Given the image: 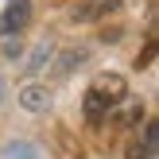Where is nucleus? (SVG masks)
Wrapping results in <instances>:
<instances>
[{
	"label": "nucleus",
	"mask_w": 159,
	"mask_h": 159,
	"mask_svg": "<svg viewBox=\"0 0 159 159\" xmlns=\"http://www.w3.org/2000/svg\"><path fill=\"white\" fill-rule=\"evenodd\" d=\"M124 97H128V82H124L120 74L93 78V85L85 89V120H89V124H101Z\"/></svg>",
	"instance_id": "1"
},
{
	"label": "nucleus",
	"mask_w": 159,
	"mask_h": 159,
	"mask_svg": "<svg viewBox=\"0 0 159 159\" xmlns=\"http://www.w3.org/2000/svg\"><path fill=\"white\" fill-rule=\"evenodd\" d=\"M31 20V0H8L4 12H0V35L4 39H16Z\"/></svg>",
	"instance_id": "2"
},
{
	"label": "nucleus",
	"mask_w": 159,
	"mask_h": 159,
	"mask_svg": "<svg viewBox=\"0 0 159 159\" xmlns=\"http://www.w3.org/2000/svg\"><path fill=\"white\" fill-rule=\"evenodd\" d=\"M116 8H120V0H74L70 4V23H93L101 16L116 12Z\"/></svg>",
	"instance_id": "3"
},
{
	"label": "nucleus",
	"mask_w": 159,
	"mask_h": 159,
	"mask_svg": "<svg viewBox=\"0 0 159 159\" xmlns=\"http://www.w3.org/2000/svg\"><path fill=\"white\" fill-rule=\"evenodd\" d=\"M155 155V120H144V140L136 136V144L128 148L124 159H152Z\"/></svg>",
	"instance_id": "4"
},
{
	"label": "nucleus",
	"mask_w": 159,
	"mask_h": 159,
	"mask_svg": "<svg viewBox=\"0 0 159 159\" xmlns=\"http://www.w3.org/2000/svg\"><path fill=\"white\" fill-rule=\"evenodd\" d=\"M144 120V105L140 101H120V113H113V124L116 128H132V124Z\"/></svg>",
	"instance_id": "5"
},
{
	"label": "nucleus",
	"mask_w": 159,
	"mask_h": 159,
	"mask_svg": "<svg viewBox=\"0 0 159 159\" xmlns=\"http://www.w3.org/2000/svg\"><path fill=\"white\" fill-rule=\"evenodd\" d=\"M20 105L27 109V113H39V109H47V105H51V93L31 85V89H23V93H20Z\"/></svg>",
	"instance_id": "6"
},
{
	"label": "nucleus",
	"mask_w": 159,
	"mask_h": 159,
	"mask_svg": "<svg viewBox=\"0 0 159 159\" xmlns=\"http://www.w3.org/2000/svg\"><path fill=\"white\" fill-rule=\"evenodd\" d=\"M4 159H39V148L27 144V140H16V144L4 148Z\"/></svg>",
	"instance_id": "7"
},
{
	"label": "nucleus",
	"mask_w": 159,
	"mask_h": 159,
	"mask_svg": "<svg viewBox=\"0 0 159 159\" xmlns=\"http://www.w3.org/2000/svg\"><path fill=\"white\" fill-rule=\"evenodd\" d=\"M0 97H4V82H0Z\"/></svg>",
	"instance_id": "8"
}]
</instances>
